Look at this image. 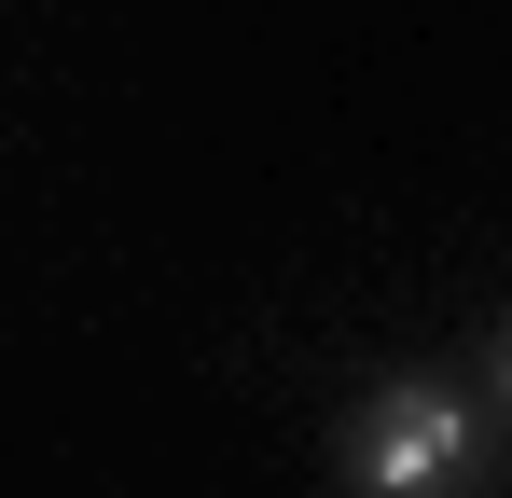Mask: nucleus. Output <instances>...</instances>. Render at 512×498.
<instances>
[{"instance_id":"1","label":"nucleus","mask_w":512,"mask_h":498,"mask_svg":"<svg viewBox=\"0 0 512 498\" xmlns=\"http://www.w3.org/2000/svg\"><path fill=\"white\" fill-rule=\"evenodd\" d=\"M485 471H499V402L471 374H388L333 429L346 498H485Z\"/></svg>"}]
</instances>
